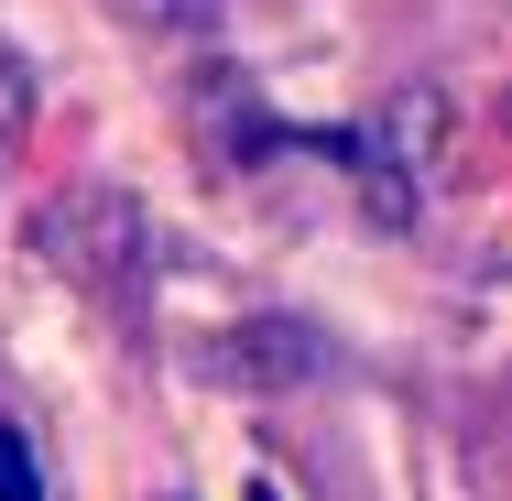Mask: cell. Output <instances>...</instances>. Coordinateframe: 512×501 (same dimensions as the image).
Masks as SVG:
<instances>
[{
  "mask_svg": "<svg viewBox=\"0 0 512 501\" xmlns=\"http://www.w3.org/2000/svg\"><path fill=\"white\" fill-rule=\"evenodd\" d=\"M197 109H207V142H218L229 164H273V153H295V142H316V131H284L273 109L251 99V88H229V77H207V88H197Z\"/></svg>",
  "mask_w": 512,
  "mask_h": 501,
  "instance_id": "obj_4",
  "label": "cell"
},
{
  "mask_svg": "<svg viewBox=\"0 0 512 501\" xmlns=\"http://www.w3.org/2000/svg\"><path fill=\"white\" fill-rule=\"evenodd\" d=\"M0 501H44V458H33V436L0 414Z\"/></svg>",
  "mask_w": 512,
  "mask_h": 501,
  "instance_id": "obj_6",
  "label": "cell"
},
{
  "mask_svg": "<svg viewBox=\"0 0 512 501\" xmlns=\"http://www.w3.org/2000/svg\"><path fill=\"white\" fill-rule=\"evenodd\" d=\"M327 153H338V164H360V197H371L382 229H404L414 197H425V186H436V164H447V99H436V88L382 99L360 131H338Z\"/></svg>",
  "mask_w": 512,
  "mask_h": 501,
  "instance_id": "obj_1",
  "label": "cell"
},
{
  "mask_svg": "<svg viewBox=\"0 0 512 501\" xmlns=\"http://www.w3.org/2000/svg\"><path fill=\"white\" fill-rule=\"evenodd\" d=\"M22 99H33V88H22V55L0 44V164H11V142H22Z\"/></svg>",
  "mask_w": 512,
  "mask_h": 501,
  "instance_id": "obj_7",
  "label": "cell"
},
{
  "mask_svg": "<svg viewBox=\"0 0 512 501\" xmlns=\"http://www.w3.org/2000/svg\"><path fill=\"white\" fill-rule=\"evenodd\" d=\"M207 360H218L229 382H251V393H295V382L316 371V338H306V327H273V316H262V327H229Z\"/></svg>",
  "mask_w": 512,
  "mask_h": 501,
  "instance_id": "obj_3",
  "label": "cell"
},
{
  "mask_svg": "<svg viewBox=\"0 0 512 501\" xmlns=\"http://www.w3.org/2000/svg\"><path fill=\"white\" fill-rule=\"evenodd\" d=\"M131 33H218V0H109Z\"/></svg>",
  "mask_w": 512,
  "mask_h": 501,
  "instance_id": "obj_5",
  "label": "cell"
},
{
  "mask_svg": "<svg viewBox=\"0 0 512 501\" xmlns=\"http://www.w3.org/2000/svg\"><path fill=\"white\" fill-rule=\"evenodd\" d=\"M251 501H273V491H251Z\"/></svg>",
  "mask_w": 512,
  "mask_h": 501,
  "instance_id": "obj_8",
  "label": "cell"
},
{
  "mask_svg": "<svg viewBox=\"0 0 512 501\" xmlns=\"http://www.w3.org/2000/svg\"><path fill=\"white\" fill-rule=\"evenodd\" d=\"M44 262H66L88 295H109V305H131L142 284H153V218L131 197H66L55 218H44Z\"/></svg>",
  "mask_w": 512,
  "mask_h": 501,
  "instance_id": "obj_2",
  "label": "cell"
}]
</instances>
